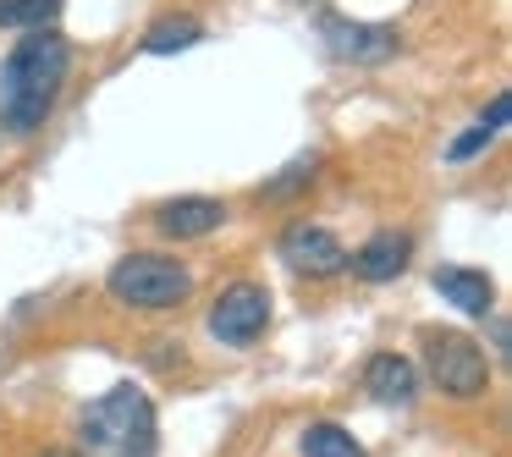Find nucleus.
Returning <instances> with one entry per match:
<instances>
[{"instance_id": "obj_13", "label": "nucleus", "mask_w": 512, "mask_h": 457, "mask_svg": "<svg viewBox=\"0 0 512 457\" xmlns=\"http://www.w3.org/2000/svg\"><path fill=\"white\" fill-rule=\"evenodd\" d=\"M507 111H512V100H507V94H496V100H490V111L479 116L468 133H457L452 144H446V160H452V166H468L474 155H485V149L496 144V133L507 127Z\"/></svg>"}, {"instance_id": "obj_17", "label": "nucleus", "mask_w": 512, "mask_h": 457, "mask_svg": "<svg viewBox=\"0 0 512 457\" xmlns=\"http://www.w3.org/2000/svg\"><path fill=\"white\" fill-rule=\"evenodd\" d=\"M292 6H325V0H292Z\"/></svg>"}, {"instance_id": "obj_9", "label": "nucleus", "mask_w": 512, "mask_h": 457, "mask_svg": "<svg viewBox=\"0 0 512 457\" xmlns=\"http://www.w3.org/2000/svg\"><path fill=\"white\" fill-rule=\"evenodd\" d=\"M413 259V237L397 232V226H386V232H369L358 248H347V270H353L358 281H369V287H386V281H397L402 270H408Z\"/></svg>"}, {"instance_id": "obj_18", "label": "nucleus", "mask_w": 512, "mask_h": 457, "mask_svg": "<svg viewBox=\"0 0 512 457\" xmlns=\"http://www.w3.org/2000/svg\"><path fill=\"white\" fill-rule=\"evenodd\" d=\"M45 457H83V452H45Z\"/></svg>"}, {"instance_id": "obj_6", "label": "nucleus", "mask_w": 512, "mask_h": 457, "mask_svg": "<svg viewBox=\"0 0 512 457\" xmlns=\"http://www.w3.org/2000/svg\"><path fill=\"white\" fill-rule=\"evenodd\" d=\"M276 254H281V265L303 281H331L347 270V243L320 221H292L287 232L276 237Z\"/></svg>"}, {"instance_id": "obj_16", "label": "nucleus", "mask_w": 512, "mask_h": 457, "mask_svg": "<svg viewBox=\"0 0 512 457\" xmlns=\"http://www.w3.org/2000/svg\"><path fill=\"white\" fill-rule=\"evenodd\" d=\"M314 171H320V155H303V160H292V166L281 171V177L270 182L265 193H270V199H281V193H292L298 182H314Z\"/></svg>"}, {"instance_id": "obj_3", "label": "nucleus", "mask_w": 512, "mask_h": 457, "mask_svg": "<svg viewBox=\"0 0 512 457\" xmlns=\"http://www.w3.org/2000/svg\"><path fill=\"white\" fill-rule=\"evenodd\" d=\"M105 292L133 314H171L193 298V270L171 254H122L105 270Z\"/></svg>"}, {"instance_id": "obj_8", "label": "nucleus", "mask_w": 512, "mask_h": 457, "mask_svg": "<svg viewBox=\"0 0 512 457\" xmlns=\"http://www.w3.org/2000/svg\"><path fill=\"white\" fill-rule=\"evenodd\" d=\"M221 226H226V204L210 199V193H182V199L155 204V232L171 237V243H199Z\"/></svg>"}, {"instance_id": "obj_15", "label": "nucleus", "mask_w": 512, "mask_h": 457, "mask_svg": "<svg viewBox=\"0 0 512 457\" xmlns=\"http://www.w3.org/2000/svg\"><path fill=\"white\" fill-rule=\"evenodd\" d=\"M61 6H67V0H0V28H12V34L56 28Z\"/></svg>"}, {"instance_id": "obj_10", "label": "nucleus", "mask_w": 512, "mask_h": 457, "mask_svg": "<svg viewBox=\"0 0 512 457\" xmlns=\"http://www.w3.org/2000/svg\"><path fill=\"white\" fill-rule=\"evenodd\" d=\"M358 386H364L369 402H380V408H408L424 380H419V364H413L408 353H369Z\"/></svg>"}, {"instance_id": "obj_2", "label": "nucleus", "mask_w": 512, "mask_h": 457, "mask_svg": "<svg viewBox=\"0 0 512 457\" xmlns=\"http://www.w3.org/2000/svg\"><path fill=\"white\" fill-rule=\"evenodd\" d=\"M78 441L89 457H155V402L144 386H111L78 413Z\"/></svg>"}, {"instance_id": "obj_7", "label": "nucleus", "mask_w": 512, "mask_h": 457, "mask_svg": "<svg viewBox=\"0 0 512 457\" xmlns=\"http://www.w3.org/2000/svg\"><path fill=\"white\" fill-rule=\"evenodd\" d=\"M320 45H325V56H336V61H353V67H375V61H391L397 56V28H386V23H358V17H336V12H325L320 17Z\"/></svg>"}, {"instance_id": "obj_5", "label": "nucleus", "mask_w": 512, "mask_h": 457, "mask_svg": "<svg viewBox=\"0 0 512 457\" xmlns=\"http://www.w3.org/2000/svg\"><path fill=\"white\" fill-rule=\"evenodd\" d=\"M270 325V292L259 281H226L210 303V336L226 347H254Z\"/></svg>"}, {"instance_id": "obj_11", "label": "nucleus", "mask_w": 512, "mask_h": 457, "mask_svg": "<svg viewBox=\"0 0 512 457\" xmlns=\"http://www.w3.org/2000/svg\"><path fill=\"white\" fill-rule=\"evenodd\" d=\"M435 292H441L457 314H468V320H485V314L496 309V281H490L485 270H468V265H441L435 270Z\"/></svg>"}, {"instance_id": "obj_1", "label": "nucleus", "mask_w": 512, "mask_h": 457, "mask_svg": "<svg viewBox=\"0 0 512 457\" xmlns=\"http://www.w3.org/2000/svg\"><path fill=\"white\" fill-rule=\"evenodd\" d=\"M72 78V45L56 28L23 34L0 61V127L12 138H28L56 116L61 89Z\"/></svg>"}, {"instance_id": "obj_14", "label": "nucleus", "mask_w": 512, "mask_h": 457, "mask_svg": "<svg viewBox=\"0 0 512 457\" xmlns=\"http://www.w3.org/2000/svg\"><path fill=\"white\" fill-rule=\"evenodd\" d=\"M298 452H303V457H364V446H358L353 430H342V424L314 419L309 430L298 435Z\"/></svg>"}, {"instance_id": "obj_4", "label": "nucleus", "mask_w": 512, "mask_h": 457, "mask_svg": "<svg viewBox=\"0 0 512 457\" xmlns=\"http://www.w3.org/2000/svg\"><path fill=\"white\" fill-rule=\"evenodd\" d=\"M419 380H430L452 402H479L490 391V358L468 331L430 325V331H419Z\"/></svg>"}, {"instance_id": "obj_12", "label": "nucleus", "mask_w": 512, "mask_h": 457, "mask_svg": "<svg viewBox=\"0 0 512 457\" xmlns=\"http://www.w3.org/2000/svg\"><path fill=\"white\" fill-rule=\"evenodd\" d=\"M199 39H204V23H199V17L166 12V17H155V23L144 28L138 50H144V56H177V50H193Z\"/></svg>"}]
</instances>
